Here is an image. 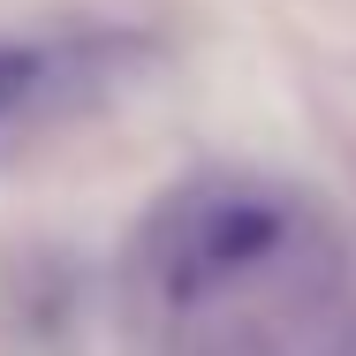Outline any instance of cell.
I'll return each instance as SVG.
<instances>
[{"label": "cell", "mask_w": 356, "mask_h": 356, "mask_svg": "<svg viewBox=\"0 0 356 356\" xmlns=\"http://www.w3.org/2000/svg\"><path fill=\"white\" fill-rule=\"evenodd\" d=\"M137 46L122 31H61V38H8L0 46V144L46 137L76 114H91Z\"/></svg>", "instance_id": "2"}, {"label": "cell", "mask_w": 356, "mask_h": 356, "mask_svg": "<svg viewBox=\"0 0 356 356\" xmlns=\"http://www.w3.org/2000/svg\"><path fill=\"white\" fill-rule=\"evenodd\" d=\"M144 288L182 356H356L334 235L273 182H197L144 235Z\"/></svg>", "instance_id": "1"}]
</instances>
